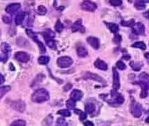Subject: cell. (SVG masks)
Wrapping results in <instances>:
<instances>
[{"mask_svg": "<svg viewBox=\"0 0 149 126\" xmlns=\"http://www.w3.org/2000/svg\"><path fill=\"white\" fill-rule=\"evenodd\" d=\"M50 98L49 93L45 88H40L32 95V100L36 103H42Z\"/></svg>", "mask_w": 149, "mask_h": 126, "instance_id": "obj_1", "label": "cell"}, {"mask_svg": "<svg viewBox=\"0 0 149 126\" xmlns=\"http://www.w3.org/2000/svg\"><path fill=\"white\" fill-rule=\"evenodd\" d=\"M111 98L109 100H107V102L109 103L112 105H119L123 104L124 101V97L120 93L117 92V90H113L111 92Z\"/></svg>", "mask_w": 149, "mask_h": 126, "instance_id": "obj_2", "label": "cell"}, {"mask_svg": "<svg viewBox=\"0 0 149 126\" xmlns=\"http://www.w3.org/2000/svg\"><path fill=\"white\" fill-rule=\"evenodd\" d=\"M26 34L28 36L30 37L31 39H32L36 42V43L37 44V45L39 46V50L40 51V53H45L46 51V48L45 47V46L39 40L38 36H37V34L35 33V32H33L31 29H26Z\"/></svg>", "mask_w": 149, "mask_h": 126, "instance_id": "obj_3", "label": "cell"}, {"mask_svg": "<svg viewBox=\"0 0 149 126\" xmlns=\"http://www.w3.org/2000/svg\"><path fill=\"white\" fill-rule=\"evenodd\" d=\"M130 113L135 118H140L142 115V110L141 104L136 101H132L130 105Z\"/></svg>", "mask_w": 149, "mask_h": 126, "instance_id": "obj_4", "label": "cell"}, {"mask_svg": "<svg viewBox=\"0 0 149 126\" xmlns=\"http://www.w3.org/2000/svg\"><path fill=\"white\" fill-rule=\"evenodd\" d=\"M73 60L68 56H62L57 59L58 66L61 68H67L73 64Z\"/></svg>", "mask_w": 149, "mask_h": 126, "instance_id": "obj_5", "label": "cell"}, {"mask_svg": "<svg viewBox=\"0 0 149 126\" xmlns=\"http://www.w3.org/2000/svg\"><path fill=\"white\" fill-rule=\"evenodd\" d=\"M15 59L19 62L25 63L29 61L30 56L27 53L23 52V51H19L15 54Z\"/></svg>", "mask_w": 149, "mask_h": 126, "instance_id": "obj_6", "label": "cell"}, {"mask_svg": "<svg viewBox=\"0 0 149 126\" xmlns=\"http://www.w3.org/2000/svg\"><path fill=\"white\" fill-rule=\"evenodd\" d=\"M81 8L85 11L93 12L96 10L97 8V6L95 3L90 1H85L81 4Z\"/></svg>", "mask_w": 149, "mask_h": 126, "instance_id": "obj_7", "label": "cell"}, {"mask_svg": "<svg viewBox=\"0 0 149 126\" xmlns=\"http://www.w3.org/2000/svg\"><path fill=\"white\" fill-rule=\"evenodd\" d=\"M113 89L115 90H118L120 88V77L119 74L116 68H113Z\"/></svg>", "mask_w": 149, "mask_h": 126, "instance_id": "obj_8", "label": "cell"}, {"mask_svg": "<svg viewBox=\"0 0 149 126\" xmlns=\"http://www.w3.org/2000/svg\"><path fill=\"white\" fill-rule=\"evenodd\" d=\"M133 33L136 35H143L145 34V26L141 22H137L132 27Z\"/></svg>", "mask_w": 149, "mask_h": 126, "instance_id": "obj_9", "label": "cell"}, {"mask_svg": "<svg viewBox=\"0 0 149 126\" xmlns=\"http://www.w3.org/2000/svg\"><path fill=\"white\" fill-rule=\"evenodd\" d=\"M136 83L139 84V85L141 87V88H142L141 95H140L141 98H145L147 96L148 93V91L149 87L147 83L144 81H141L139 82H137Z\"/></svg>", "mask_w": 149, "mask_h": 126, "instance_id": "obj_10", "label": "cell"}, {"mask_svg": "<svg viewBox=\"0 0 149 126\" xmlns=\"http://www.w3.org/2000/svg\"><path fill=\"white\" fill-rule=\"evenodd\" d=\"M72 30L73 32H80L81 33H84L85 32V27H83L82 24L81 19H79L74 23L72 27Z\"/></svg>", "mask_w": 149, "mask_h": 126, "instance_id": "obj_11", "label": "cell"}, {"mask_svg": "<svg viewBox=\"0 0 149 126\" xmlns=\"http://www.w3.org/2000/svg\"><path fill=\"white\" fill-rule=\"evenodd\" d=\"M21 8V4L19 3H13L6 8L5 11L9 14H15Z\"/></svg>", "mask_w": 149, "mask_h": 126, "instance_id": "obj_12", "label": "cell"}, {"mask_svg": "<svg viewBox=\"0 0 149 126\" xmlns=\"http://www.w3.org/2000/svg\"><path fill=\"white\" fill-rule=\"evenodd\" d=\"M88 43L95 50H97L100 48V41L98 39L94 36H89L87 38Z\"/></svg>", "mask_w": 149, "mask_h": 126, "instance_id": "obj_13", "label": "cell"}, {"mask_svg": "<svg viewBox=\"0 0 149 126\" xmlns=\"http://www.w3.org/2000/svg\"><path fill=\"white\" fill-rule=\"evenodd\" d=\"M12 107L14 108V109L18 111L23 112L26 108V105L23 101H18L14 102L13 104L12 105Z\"/></svg>", "mask_w": 149, "mask_h": 126, "instance_id": "obj_14", "label": "cell"}, {"mask_svg": "<svg viewBox=\"0 0 149 126\" xmlns=\"http://www.w3.org/2000/svg\"><path fill=\"white\" fill-rule=\"evenodd\" d=\"M83 78L85 79H92L93 81H95L97 82H103V79H102L100 76L96 75V74H91V73H89L87 72L85 74Z\"/></svg>", "mask_w": 149, "mask_h": 126, "instance_id": "obj_15", "label": "cell"}, {"mask_svg": "<svg viewBox=\"0 0 149 126\" xmlns=\"http://www.w3.org/2000/svg\"><path fill=\"white\" fill-rule=\"evenodd\" d=\"M94 64L96 68L100 70H102V71H106V70L108 69V65H107V64L105 62H104L103 61H102L100 59H97L95 62Z\"/></svg>", "mask_w": 149, "mask_h": 126, "instance_id": "obj_16", "label": "cell"}, {"mask_svg": "<svg viewBox=\"0 0 149 126\" xmlns=\"http://www.w3.org/2000/svg\"><path fill=\"white\" fill-rule=\"evenodd\" d=\"M71 98L74 101H79L83 97L82 92L79 90H73L70 95Z\"/></svg>", "mask_w": 149, "mask_h": 126, "instance_id": "obj_17", "label": "cell"}, {"mask_svg": "<svg viewBox=\"0 0 149 126\" xmlns=\"http://www.w3.org/2000/svg\"><path fill=\"white\" fill-rule=\"evenodd\" d=\"M43 35L44 37V40L45 42L47 41H49L50 40H53L55 36V34L54 32L50 29H47L45 30V32H43Z\"/></svg>", "mask_w": 149, "mask_h": 126, "instance_id": "obj_18", "label": "cell"}, {"mask_svg": "<svg viewBox=\"0 0 149 126\" xmlns=\"http://www.w3.org/2000/svg\"><path fill=\"white\" fill-rule=\"evenodd\" d=\"M105 24L107 27L108 28V29L111 31V32H112V33L117 34L119 32V26L116 24H114V23H111V22H105Z\"/></svg>", "mask_w": 149, "mask_h": 126, "instance_id": "obj_19", "label": "cell"}, {"mask_svg": "<svg viewBox=\"0 0 149 126\" xmlns=\"http://www.w3.org/2000/svg\"><path fill=\"white\" fill-rule=\"evenodd\" d=\"M77 53L79 57L84 58V57H86L88 55V50L85 47H84V46H80L77 47Z\"/></svg>", "mask_w": 149, "mask_h": 126, "instance_id": "obj_20", "label": "cell"}, {"mask_svg": "<svg viewBox=\"0 0 149 126\" xmlns=\"http://www.w3.org/2000/svg\"><path fill=\"white\" fill-rule=\"evenodd\" d=\"M26 16V12H19L17 16L15 17V23L16 25H20L21 24L23 21L24 20V18Z\"/></svg>", "mask_w": 149, "mask_h": 126, "instance_id": "obj_21", "label": "cell"}, {"mask_svg": "<svg viewBox=\"0 0 149 126\" xmlns=\"http://www.w3.org/2000/svg\"><path fill=\"white\" fill-rule=\"evenodd\" d=\"M1 48L2 52L4 54H8L11 52V46L8 43H6V42H3V43H1Z\"/></svg>", "mask_w": 149, "mask_h": 126, "instance_id": "obj_22", "label": "cell"}, {"mask_svg": "<svg viewBox=\"0 0 149 126\" xmlns=\"http://www.w3.org/2000/svg\"><path fill=\"white\" fill-rule=\"evenodd\" d=\"M132 47L136 48H140L142 50H146V45L143 41H137L131 45Z\"/></svg>", "mask_w": 149, "mask_h": 126, "instance_id": "obj_23", "label": "cell"}, {"mask_svg": "<svg viewBox=\"0 0 149 126\" xmlns=\"http://www.w3.org/2000/svg\"><path fill=\"white\" fill-rule=\"evenodd\" d=\"M96 109L95 105L93 103H88L85 106V110L88 114H92Z\"/></svg>", "mask_w": 149, "mask_h": 126, "instance_id": "obj_24", "label": "cell"}, {"mask_svg": "<svg viewBox=\"0 0 149 126\" xmlns=\"http://www.w3.org/2000/svg\"><path fill=\"white\" fill-rule=\"evenodd\" d=\"M130 67H132V69L133 70H134V71H140V70H141L142 64H141L140 63L132 61L131 63H130Z\"/></svg>", "mask_w": 149, "mask_h": 126, "instance_id": "obj_25", "label": "cell"}, {"mask_svg": "<svg viewBox=\"0 0 149 126\" xmlns=\"http://www.w3.org/2000/svg\"><path fill=\"white\" fill-rule=\"evenodd\" d=\"M134 7L138 10H143L146 8V4L143 1H137L134 4Z\"/></svg>", "mask_w": 149, "mask_h": 126, "instance_id": "obj_26", "label": "cell"}, {"mask_svg": "<svg viewBox=\"0 0 149 126\" xmlns=\"http://www.w3.org/2000/svg\"><path fill=\"white\" fill-rule=\"evenodd\" d=\"M135 24V20L134 19H130L129 21H123L121 22V25L124 27H133Z\"/></svg>", "mask_w": 149, "mask_h": 126, "instance_id": "obj_27", "label": "cell"}, {"mask_svg": "<svg viewBox=\"0 0 149 126\" xmlns=\"http://www.w3.org/2000/svg\"><path fill=\"white\" fill-rule=\"evenodd\" d=\"M11 90V87L9 86H1L0 88V96L3 98V96Z\"/></svg>", "mask_w": 149, "mask_h": 126, "instance_id": "obj_28", "label": "cell"}, {"mask_svg": "<svg viewBox=\"0 0 149 126\" xmlns=\"http://www.w3.org/2000/svg\"><path fill=\"white\" fill-rule=\"evenodd\" d=\"M50 61V58L48 56H40L38 59V62L40 64L42 65H45L47 64Z\"/></svg>", "mask_w": 149, "mask_h": 126, "instance_id": "obj_29", "label": "cell"}, {"mask_svg": "<svg viewBox=\"0 0 149 126\" xmlns=\"http://www.w3.org/2000/svg\"><path fill=\"white\" fill-rule=\"evenodd\" d=\"M26 121L22 119H18L14 121L11 123L10 126H26Z\"/></svg>", "mask_w": 149, "mask_h": 126, "instance_id": "obj_30", "label": "cell"}, {"mask_svg": "<svg viewBox=\"0 0 149 126\" xmlns=\"http://www.w3.org/2000/svg\"><path fill=\"white\" fill-rule=\"evenodd\" d=\"M63 28H64L63 25L62 24V22H60V21H59V20L57 21L55 25V30L60 33V32H61L63 30Z\"/></svg>", "mask_w": 149, "mask_h": 126, "instance_id": "obj_31", "label": "cell"}, {"mask_svg": "<svg viewBox=\"0 0 149 126\" xmlns=\"http://www.w3.org/2000/svg\"><path fill=\"white\" fill-rule=\"evenodd\" d=\"M57 114L62 115L64 117H69V116H71L70 111H69L68 109H61L59 110L57 112Z\"/></svg>", "mask_w": 149, "mask_h": 126, "instance_id": "obj_32", "label": "cell"}, {"mask_svg": "<svg viewBox=\"0 0 149 126\" xmlns=\"http://www.w3.org/2000/svg\"><path fill=\"white\" fill-rule=\"evenodd\" d=\"M76 103H75V101L71 99H69L67 100V103H66V106L69 109H73V108H74L75 106Z\"/></svg>", "mask_w": 149, "mask_h": 126, "instance_id": "obj_33", "label": "cell"}, {"mask_svg": "<svg viewBox=\"0 0 149 126\" xmlns=\"http://www.w3.org/2000/svg\"><path fill=\"white\" fill-rule=\"evenodd\" d=\"M47 9L45 6H42V5H40L38 7V9H37V12H38V14L40 15H45L46 12H47Z\"/></svg>", "mask_w": 149, "mask_h": 126, "instance_id": "obj_34", "label": "cell"}, {"mask_svg": "<svg viewBox=\"0 0 149 126\" xmlns=\"http://www.w3.org/2000/svg\"><path fill=\"white\" fill-rule=\"evenodd\" d=\"M46 43L50 48H52L53 50L57 49V45H56L55 41L54 40H50L49 41H47Z\"/></svg>", "mask_w": 149, "mask_h": 126, "instance_id": "obj_35", "label": "cell"}, {"mask_svg": "<svg viewBox=\"0 0 149 126\" xmlns=\"http://www.w3.org/2000/svg\"><path fill=\"white\" fill-rule=\"evenodd\" d=\"M57 126H67V123L63 118H58L57 120Z\"/></svg>", "mask_w": 149, "mask_h": 126, "instance_id": "obj_36", "label": "cell"}, {"mask_svg": "<svg viewBox=\"0 0 149 126\" xmlns=\"http://www.w3.org/2000/svg\"><path fill=\"white\" fill-rule=\"evenodd\" d=\"M116 66L120 70H124L126 69V65H125L123 61H119L116 63Z\"/></svg>", "mask_w": 149, "mask_h": 126, "instance_id": "obj_37", "label": "cell"}, {"mask_svg": "<svg viewBox=\"0 0 149 126\" xmlns=\"http://www.w3.org/2000/svg\"><path fill=\"white\" fill-rule=\"evenodd\" d=\"M109 3L113 6H119L122 4L123 1H120V0H110Z\"/></svg>", "mask_w": 149, "mask_h": 126, "instance_id": "obj_38", "label": "cell"}, {"mask_svg": "<svg viewBox=\"0 0 149 126\" xmlns=\"http://www.w3.org/2000/svg\"><path fill=\"white\" fill-rule=\"evenodd\" d=\"M121 40H122V37H121V35L119 34H116L114 36V39H113V41L115 44H119L120 43Z\"/></svg>", "mask_w": 149, "mask_h": 126, "instance_id": "obj_39", "label": "cell"}, {"mask_svg": "<svg viewBox=\"0 0 149 126\" xmlns=\"http://www.w3.org/2000/svg\"><path fill=\"white\" fill-rule=\"evenodd\" d=\"M3 21L4 23H6V24H9V23L11 22V17L8 16H4L3 17Z\"/></svg>", "mask_w": 149, "mask_h": 126, "instance_id": "obj_40", "label": "cell"}, {"mask_svg": "<svg viewBox=\"0 0 149 126\" xmlns=\"http://www.w3.org/2000/svg\"><path fill=\"white\" fill-rule=\"evenodd\" d=\"M0 58H1V62H3L4 63H6L7 59H8V54L2 53L1 54V57H0Z\"/></svg>", "mask_w": 149, "mask_h": 126, "instance_id": "obj_41", "label": "cell"}, {"mask_svg": "<svg viewBox=\"0 0 149 126\" xmlns=\"http://www.w3.org/2000/svg\"><path fill=\"white\" fill-rule=\"evenodd\" d=\"M86 114L85 113H83V112H81L80 115V119L81 120H84L86 118Z\"/></svg>", "mask_w": 149, "mask_h": 126, "instance_id": "obj_42", "label": "cell"}, {"mask_svg": "<svg viewBox=\"0 0 149 126\" xmlns=\"http://www.w3.org/2000/svg\"><path fill=\"white\" fill-rule=\"evenodd\" d=\"M84 125L85 126H95L94 124H93L91 121H86V122L84 123Z\"/></svg>", "mask_w": 149, "mask_h": 126, "instance_id": "obj_43", "label": "cell"}, {"mask_svg": "<svg viewBox=\"0 0 149 126\" xmlns=\"http://www.w3.org/2000/svg\"><path fill=\"white\" fill-rule=\"evenodd\" d=\"M144 56H145L146 59L148 63L149 64V53H146L145 54H144Z\"/></svg>", "mask_w": 149, "mask_h": 126, "instance_id": "obj_44", "label": "cell"}, {"mask_svg": "<svg viewBox=\"0 0 149 126\" xmlns=\"http://www.w3.org/2000/svg\"><path fill=\"white\" fill-rule=\"evenodd\" d=\"M144 16H145L147 19H149V10L148 11H147L146 12L144 13Z\"/></svg>", "mask_w": 149, "mask_h": 126, "instance_id": "obj_45", "label": "cell"}, {"mask_svg": "<svg viewBox=\"0 0 149 126\" xmlns=\"http://www.w3.org/2000/svg\"><path fill=\"white\" fill-rule=\"evenodd\" d=\"M130 58V56L129 55H125L123 57V59H124L125 60H129Z\"/></svg>", "mask_w": 149, "mask_h": 126, "instance_id": "obj_46", "label": "cell"}, {"mask_svg": "<svg viewBox=\"0 0 149 126\" xmlns=\"http://www.w3.org/2000/svg\"><path fill=\"white\" fill-rule=\"evenodd\" d=\"M68 88V90H70L72 88V85H71V84H67V85L65 87L64 89H65V88Z\"/></svg>", "mask_w": 149, "mask_h": 126, "instance_id": "obj_47", "label": "cell"}, {"mask_svg": "<svg viewBox=\"0 0 149 126\" xmlns=\"http://www.w3.org/2000/svg\"><path fill=\"white\" fill-rule=\"evenodd\" d=\"M4 82V77L3 76V75L1 74V84H3Z\"/></svg>", "mask_w": 149, "mask_h": 126, "instance_id": "obj_48", "label": "cell"}, {"mask_svg": "<svg viewBox=\"0 0 149 126\" xmlns=\"http://www.w3.org/2000/svg\"><path fill=\"white\" fill-rule=\"evenodd\" d=\"M146 123H149V116L148 117H147V118L146 119Z\"/></svg>", "mask_w": 149, "mask_h": 126, "instance_id": "obj_49", "label": "cell"}]
</instances>
